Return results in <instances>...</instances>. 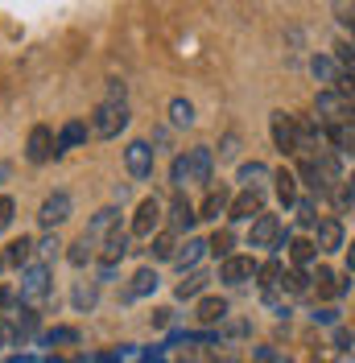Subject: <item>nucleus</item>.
Segmentation results:
<instances>
[{
  "instance_id": "obj_39",
  "label": "nucleus",
  "mask_w": 355,
  "mask_h": 363,
  "mask_svg": "<svg viewBox=\"0 0 355 363\" xmlns=\"http://www.w3.org/2000/svg\"><path fill=\"white\" fill-rule=\"evenodd\" d=\"M108 104H129V83L124 79H108Z\"/></svg>"
},
{
  "instance_id": "obj_36",
  "label": "nucleus",
  "mask_w": 355,
  "mask_h": 363,
  "mask_svg": "<svg viewBox=\"0 0 355 363\" xmlns=\"http://www.w3.org/2000/svg\"><path fill=\"white\" fill-rule=\"evenodd\" d=\"M343 285H334V272L331 269H318L314 272V297H339Z\"/></svg>"
},
{
  "instance_id": "obj_43",
  "label": "nucleus",
  "mask_w": 355,
  "mask_h": 363,
  "mask_svg": "<svg viewBox=\"0 0 355 363\" xmlns=\"http://www.w3.org/2000/svg\"><path fill=\"white\" fill-rule=\"evenodd\" d=\"M42 342H79V330H70V326H54Z\"/></svg>"
},
{
  "instance_id": "obj_4",
  "label": "nucleus",
  "mask_w": 355,
  "mask_h": 363,
  "mask_svg": "<svg viewBox=\"0 0 355 363\" xmlns=\"http://www.w3.org/2000/svg\"><path fill=\"white\" fill-rule=\"evenodd\" d=\"M70 215H75V199H70V190H54V194H45L42 206H38V223H42L45 231H58Z\"/></svg>"
},
{
  "instance_id": "obj_12",
  "label": "nucleus",
  "mask_w": 355,
  "mask_h": 363,
  "mask_svg": "<svg viewBox=\"0 0 355 363\" xmlns=\"http://www.w3.org/2000/svg\"><path fill=\"white\" fill-rule=\"evenodd\" d=\"M50 297V264L33 260L21 272V301H45Z\"/></svg>"
},
{
  "instance_id": "obj_48",
  "label": "nucleus",
  "mask_w": 355,
  "mask_h": 363,
  "mask_svg": "<svg viewBox=\"0 0 355 363\" xmlns=\"http://www.w3.org/2000/svg\"><path fill=\"white\" fill-rule=\"evenodd\" d=\"M347 186H351V194H355V169H351V178H347Z\"/></svg>"
},
{
  "instance_id": "obj_44",
  "label": "nucleus",
  "mask_w": 355,
  "mask_h": 363,
  "mask_svg": "<svg viewBox=\"0 0 355 363\" xmlns=\"http://www.w3.org/2000/svg\"><path fill=\"white\" fill-rule=\"evenodd\" d=\"M314 322H322V326H334V322H339V310H314Z\"/></svg>"
},
{
  "instance_id": "obj_46",
  "label": "nucleus",
  "mask_w": 355,
  "mask_h": 363,
  "mask_svg": "<svg viewBox=\"0 0 355 363\" xmlns=\"http://www.w3.org/2000/svg\"><path fill=\"white\" fill-rule=\"evenodd\" d=\"M343 264H347V277L355 272V240L347 244V252H343Z\"/></svg>"
},
{
  "instance_id": "obj_28",
  "label": "nucleus",
  "mask_w": 355,
  "mask_h": 363,
  "mask_svg": "<svg viewBox=\"0 0 355 363\" xmlns=\"http://www.w3.org/2000/svg\"><path fill=\"white\" fill-rule=\"evenodd\" d=\"M310 74L318 83H327V87H339V79H343V70L334 62V54H314L310 58Z\"/></svg>"
},
{
  "instance_id": "obj_34",
  "label": "nucleus",
  "mask_w": 355,
  "mask_h": 363,
  "mask_svg": "<svg viewBox=\"0 0 355 363\" xmlns=\"http://www.w3.org/2000/svg\"><path fill=\"white\" fill-rule=\"evenodd\" d=\"M293 215H297V227H306V231H314V227L322 223L318 219V199H297V206H293Z\"/></svg>"
},
{
  "instance_id": "obj_49",
  "label": "nucleus",
  "mask_w": 355,
  "mask_h": 363,
  "mask_svg": "<svg viewBox=\"0 0 355 363\" xmlns=\"http://www.w3.org/2000/svg\"><path fill=\"white\" fill-rule=\"evenodd\" d=\"M4 264H9V260H4V252H0V269H4Z\"/></svg>"
},
{
  "instance_id": "obj_16",
  "label": "nucleus",
  "mask_w": 355,
  "mask_h": 363,
  "mask_svg": "<svg viewBox=\"0 0 355 363\" xmlns=\"http://www.w3.org/2000/svg\"><path fill=\"white\" fill-rule=\"evenodd\" d=\"M91 136V120H67L62 128H58V157H67L75 149H83Z\"/></svg>"
},
{
  "instance_id": "obj_20",
  "label": "nucleus",
  "mask_w": 355,
  "mask_h": 363,
  "mask_svg": "<svg viewBox=\"0 0 355 363\" xmlns=\"http://www.w3.org/2000/svg\"><path fill=\"white\" fill-rule=\"evenodd\" d=\"M281 248L289 252V269H310L314 260H318V244L314 240H293V235H285Z\"/></svg>"
},
{
  "instance_id": "obj_27",
  "label": "nucleus",
  "mask_w": 355,
  "mask_h": 363,
  "mask_svg": "<svg viewBox=\"0 0 355 363\" xmlns=\"http://www.w3.org/2000/svg\"><path fill=\"white\" fill-rule=\"evenodd\" d=\"M170 186H174L178 194H182L186 186H195V161H190V149L170 161Z\"/></svg>"
},
{
  "instance_id": "obj_13",
  "label": "nucleus",
  "mask_w": 355,
  "mask_h": 363,
  "mask_svg": "<svg viewBox=\"0 0 355 363\" xmlns=\"http://www.w3.org/2000/svg\"><path fill=\"white\" fill-rule=\"evenodd\" d=\"M314 244H318V252H327V256H334V252H347V231H343V219H322V223L314 227Z\"/></svg>"
},
{
  "instance_id": "obj_24",
  "label": "nucleus",
  "mask_w": 355,
  "mask_h": 363,
  "mask_svg": "<svg viewBox=\"0 0 355 363\" xmlns=\"http://www.w3.org/2000/svg\"><path fill=\"white\" fill-rule=\"evenodd\" d=\"M281 294L289 301H297V297L314 294V272L310 269H285V281H281Z\"/></svg>"
},
{
  "instance_id": "obj_23",
  "label": "nucleus",
  "mask_w": 355,
  "mask_h": 363,
  "mask_svg": "<svg viewBox=\"0 0 355 363\" xmlns=\"http://www.w3.org/2000/svg\"><path fill=\"white\" fill-rule=\"evenodd\" d=\"M178 248H182V244H178V235L165 227V231H157L153 240H149V248H145V252H149V260H153V264H165V260L174 264Z\"/></svg>"
},
{
  "instance_id": "obj_5",
  "label": "nucleus",
  "mask_w": 355,
  "mask_h": 363,
  "mask_svg": "<svg viewBox=\"0 0 355 363\" xmlns=\"http://www.w3.org/2000/svg\"><path fill=\"white\" fill-rule=\"evenodd\" d=\"M50 157H58V133L50 124H33L29 136H25V161L29 165H42Z\"/></svg>"
},
{
  "instance_id": "obj_19",
  "label": "nucleus",
  "mask_w": 355,
  "mask_h": 363,
  "mask_svg": "<svg viewBox=\"0 0 355 363\" xmlns=\"http://www.w3.org/2000/svg\"><path fill=\"white\" fill-rule=\"evenodd\" d=\"M33 256H38V240H29V235H17V240L4 244V260H9L13 269H21V272L33 264Z\"/></svg>"
},
{
  "instance_id": "obj_14",
  "label": "nucleus",
  "mask_w": 355,
  "mask_h": 363,
  "mask_svg": "<svg viewBox=\"0 0 355 363\" xmlns=\"http://www.w3.org/2000/svg\"><path fill=\"white\" fill-rule=\"evenodd\" d=\"M227 314H231V301L219 297V294L199 297V306H195V322H199V326H223Z\"/></svg>"
},
{
  "instance_id": "obj_38",
  "label": "nucleus",
  "mask_w": 355,
  "mask_h": 363,
  "mask_svg": "<svg viewBox=\"0 0 355 363\" xmlns=\"http://www.w3.org/2000/svg\"><path fill=\"white\" fill-rule=\"evenodd\" d=\"M334 21L343 25V29L351 33V42H355V4H334Z\"/></svg>"
},
{
  "instance_id": "obj_29",
  "label": "nucleus",
  "mask_w": 355,
  "mask_h": 363,
  "mask_svg": "<svg viewBox=\"0 0 355 363\" xmlns=\"http://www.w3.org/2000/svg\"><path fill=\"white\" fill-rule=\"evenodd\" d=\"M67 260L75 264V269H87V264H95V260H99V244H95V240H87V235H79V240L70 244Z\"/></svg>"
},
{
  "instance_id": "obj_45",
  "label": "nucleus",
  "mask_w": 355,
  "mask_h": 363,
  "mask_svg": "<svg viewBox=\"0 0 355 363\" xmlns=\"http://www.w3.org/2000/svg\"><path fill=\"white\" fill-rule=\"evenodd\" d=\"M170 322H174V310H157V314H153V326H157V330H165Z\"/></svg>"
},
{
  "instance_id": "obj_21",
  "label": "nucleus",
  "mask_w": 355,
  "mask_h": 363,
  "mask_svg": "<svg viewBox=\"0 0 355 363\" xmlns=\"http://www.w3.org/2000/svg\"><path fill=\"white\" fill-rule=\"evenodd\" d=\"M236 182H240L244 190H261V194H265V186L273 182V169H268L265 161H244V165L236 169Z\"/></svg>"
},
{
  "instance_id": "obj_18",
  "label": "nucleus",
  "mask_w": 355,
  "mask_h": 363,
  "mask_svg": "<svg viewBox=\"0 0 355 363\" xmlns=\"http://www.w3.org/2000/svg\"><path fill=\"white\" fill-rule=\"evenodd\" d=\"M202 256H211V244L207 240H186L182 248H178V256H174V269H182V277L186 272H199V264H202Z\"/></svg>"
},
{
  "instance_id": "obj_32",
  "label": "nucleus",
  "mask_w": 355,
  "mask_h": 363,
  "mask_svg": "<svg viewBox=\"0 0 355 363\" xmlns=\"http://www.w3.org/2000/svg\"><path fill=\"white\" fill-rule=\"evenodd\" d=\"M157 285H161L157 269L153 264H145V269H136L133 285H129V297H149V294H157Z\"/></svg>"
},
{
  "instance_id": "obj_37",
  "label": "nucleus",
  "mask_w": 355,
  "mask_h": 363,
  "mask_svg": "<svg viewBox=\"0 0 355 363\" xmlns=\"http://www.w3.org/2000/svg\"><path fill=\"white\" fill-rule=\"evenodd\" d=\"M58 248H62V244H58V235H54V231H50L45 240H38V256H42V264L58 260Z\"/></svg>"
},
{
  "instance_id": "obj_40",
  "label": "nucleus",
  "mask_w": 355,
  "mask_h": 363,
  "mask_svg": "<svg viewBox=\"0 0 355 363\" xmlns=\"http://www.w3.org/2000/svg\"><path fill=\"white\" fill-rule=\"evenodd\" d=\"M13 219H17V203H13L9 194H0V231H9Z\"/></svg>"
},
{
  "instance_id": "obj_35",
  "label": "nucleus",
  "mask_w": 355,
  "mask_h": 363,
  "mask_svg": "<svg viewBox=\"0 0 355 363\" xmlns=\"http://www.w3.org/2000/svg\"><path fill=\"white\" fill-rule=\"evenodd\" d=\"M207 244H211V256H219V264H223V260H231V256H236V252H231V244H236V235H231L227 227H223V231H215V235H211Z\"/></svg>"
},
{
  "instance_id": "obj_2",
  "label": "nucleus",
  "mask_w": 355,
  "mask_h": 363,
  "mask_svg": "<svg viewBox=\"0 0 355 363\" xmlns=\"http://www.w3.org/2000/svg\"><path fill=\"white\" fill-rule=\"evenodd\" d=\"M129 124H133L129 104H108V99H99L95 112H91V136H99V140H116Z\"/></svg>"
},
{
  "instance_id": "obj_1",
  "label": "nucleus",
  "mask_w": 355,
  "mask_h": 363,
  "mask_svg": "<svg viewBox=\"0 0 355 363\" xmlns=\"http://www.w3.org/2000/svg\"><path fill=\"white\" fill-rule=\"evenodd\" d=\"M314 120L322 128H343V124H355V104L347 91L339 87H322L314 95Z\"/></svg>"
},
{
  "instance_id": "obj_15",
  "label": "nucleus",
  "mask_w": 355,
  "mask_h": 363,
  "mask_svg": "<svg viewBox=\"0 0 355 363\" xmlns=\"http://www.w3.org/2000/svg\"><path fill=\"white\" fill-rule=\"evenodd\" d=\"M120 231V206H104V211H95L91 215V223H87V240H95V244H104L108 235H116Z\"/></svg>"
},
{
  "instance_id": "obj_22",
  "label": "nucleus",
  "mask_w": 355,
  "mask_h": 363,
  "mask_svg": "<svg viewBox=\"0 0 355 363\" xmlns=\"http://www.w3.org/2000/svg\"><path fill=\"white\" fill-rule=\"evenodd\" d=\"M281 281H285V264H281V256H268L265 264H261V272H256V289H261V297L277 294Z\"/></svg>"
},
{
  "instance_id": "obj_41",
  "label": "nucleus",
  "mask_w": 355,
  "mask_h": 363,
  "mask_svg": "<svg viewBox=\"0 0 355 363\" xmlns=\"http://www.w3.org/2000/svg\"><path fill=\"white\" fill-rule=\"evenodd\" d=\"M219 157H223V161L240 157V133H227V136L219 140Z\"/></svg>"
},
{
  "instance_id": "obj_9",
  "label": "nucleus",
  "mask_w": 355,
  "mask_h": 363,
  "mask_svg": "<svg viewBox=\"0 0 355 363\" xmlns=\"http://www.w3.org/2000/svg\"><path fill=\"white\" fill-rule=\"evenodd\" d=\"M124 169H129L136 182L153 178V145H149V140H129V149H124Z\"/></svg>"
},
{
  "instance_id": "obj_30",
  "label": "nucleus",
  "mask_w": 355,
  "mask_h": 363,
  "mask_svg": "<svg viewBox=\"0 0 355 363\" xmlns=\"http://www.w3.org/2000/svg\"><path fill=\"white\" fill-rule=\"evenodd\" d=\"M207 281H211V277H207V272H186V277H182V281H178L174 285V297L178 301H190V297H202L207 294Z\"/></svg>"
},
{
  "instance_id": "obj_8",
  "label": "nucleus",
  "mask_w": 355,
  "mask_h": 363,
  "mask_svg": "<svg viewBox=\"0 0 355 363\" xmlns=\"http://www.w3.org/2000/svg\"><path fill=\"white\" fill-rule=\"evenodd\" d=\"M256 272H261V264L252 260V256H231V260H223L219 264V281L227 285V289H240V285H248V281H256Z\"/></svg>"
},
{
  "instance_id": "obj_26",
  "label": "nucleus",
  "mask_w": 355,
  "mask_h": 363,
  "mask_svg": "<svg viewBox=\"0 0 355 363\" xmlns=\"http://www.w3.org/2000/svg\"><path fill=\"white\" fill-rule=\"evenodd\" d=\"M70 306H75L79 314H91V310L99 306V281H75V289H70Z\"/></svg>"
},
{
  "instance_id": "obj_33",
  "label": "nucleus",
  "mask_w": 355,
  "mask_h": 363,
  "mask_svg": "<svg viewBox=\"0 0 355 363\" xmlns=\"http://www.w3.org/2000/svg\"><path fill=\"white\" fill-rule=\"evenodd\" d=\"M170 124H174V128H190V124H195V104H190L186 95H174V99H170Z\"/></svg>"
},
{
  "instance_id": "obj_11",
  "label": "nucleus",
  "mask_w": 355,
  "mask_h": 363,
  "mask_svg": "<svg viewBox=\"0 0 355 363\" xmlns=\"http://www.w3.org/2000/svg\"><path fill=\"white\" fill-rule=\"evenodd\" d=\"M261 215H265V194L261 190H240L231 199V211H227L231 223H256Z\"/></svg>"
},
{
  "instance_id": "obj_31",
  "label": "nucleus",
  "mask_w": 355,
  "mask_h": 363,
  "mask_svg": "<svg viewBox=\"0 0 355 363\" xmlns=\"http://www.w3.org/2000/svg\"><path fill=\"white\" fill-rule=\"evenodd\" d=\"M190 161H195V182H211V174H215V149L211 145H195L190 149Z\"/></svg>"
},
{
  "instance_id": "obj_25",
  "label": "nucleus",
  "mask_w": 355,
  "mask_h": 363,
  "mask_svg": "<svg viewBox=\"0 0 355 363\" xmlns=\"http://www.w3.org/2000/svg\"><path fill=\"white\" fill-rule=\"evenodd\" d=\"M273 194H277V203L281 206H297V174L293 169H273Z\"/></svg>"
},
{
  "instance_id": "obj_6",
  "label": "nucleus",
  "mask_w": 355,
  "mask_h": 363,
  "mask_svg": "<svg viewBox=\"0 0 355 363\" xmlns=\"http://www.w3.org/2000/svg\"><path fill=\"white\" fill-rule=\"evenodd\" d=\"M268 136H273L277 153L297 157V116L293 112H273L268 116Z\"/></svg>"
},
{
  "instance_id": "obj_7",
  "label": "nucleus",
  "mask_w": 355,
  "mask_h": 363,
  "mask_svg": "<svg viewBox=\"0 0 355 363\" xmlns=\"http://www.w3.org/2000/svg\"><path fill=\"white\" fill-rule=\"evenodd\" d=\"M165 223H170L174 235H186V240H190V231L199 223V206L190 203L186 194H174V199L165 203Z\"/></svg>"
},
{
  "instance_id": "obj_17",
  "label": "nucleus",
  "mask_w": 355,
  "mask_h": 363,
  "mask_svg": "<svg viewBox=\"0 0 355 363\" xmlns=\"http://www.w3.org/2000/svg\"><path fill=\"white\" fill-rule=\"evenodd\" d=\"M231 190L227 186H211L207 190V199H202V206H199V219H207V223H219V215H227L231 211Z\"/></svg>"
},
{
  "instance_id": "obj_3",
  "label": "nucleus",
  "mask_w": 355,
  "mask_h": 363,
  "mask_svg": "<svg viewBox=\"0 0 355 363\" xmlns=\"http://www.w3.org/2000/svg\"><path fill=\"white\" fill-rule=\"evenodd\" d=\"M165 203L157 199V194H149V199H141L133 211V223H129V235H136V240H153L157 231H165Z\"/></svg>"
},
{
  "instance_id": "obj_42",
  "label": "nucleus",
  "mask_w": 355,
  "mask_h": 363,
  "mask_svg": "<svg viewBox=\"0 0 355 363\" xmlns=\"http://www.w3.org/2000/svg\"><path fill=\"white\" fill-rule=\"evenodd\" d=\"M331 203H334V211H351V206H355V194H351V186H347V182L331 194Z\"/></svg>"
},
{
  "instance_id": "obj_47",
  "label": "nucleus",
  "mask_w": 355,
  "mask_h": 363,
  "mask_svg": "<svg viewBox=\"0 0 355 363\" xmlns=\"http://www.w3.org/2000/svg\"><path fill=\"white\" fill-rule=\"evenodd\" d=\"M4 182H9V165H0V186H4Z\"/></svg>"
},
{
  "instance_id": "obj_10",
  "label": "nucleus",
  "mask_w": 355,
  "mask_h": 363,
  "mask_svg": "<svg viewBox=\"0 0 355 363\" xmlns=\"http://www.w3.org/2000/svg\"><path fill=\"white\" fill-rule=\"evenodd\" d=\"M281 240H285V227L277 215H261L248 231V248H281Z\"/></svg>"
}]
</instances>
